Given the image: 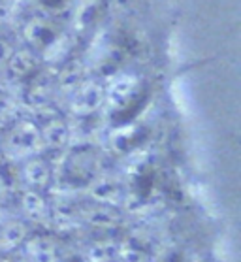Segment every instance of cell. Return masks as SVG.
<instances>
[{
	"label": "cell",
	"mask_w": 241,
	"mask_h": 262,
	"mask_svg": "<svg viewBox=\"0 0 241 262\" xmlns=\"http://www.w3.org/2000/svg\"><path fill=\"white\" fill-rule=\"evenodd\" d=\"M25 40L34 51L43 53L47 60L59 59L60 51H64L66 46V34L62 32L60 25L51 17H40L32 19L25 25Z\"/></svg>",
	"instance_id": "6da1fadb"
},
{
	"label": "cell",
	"mask_w": 241,
	"mask_h": 262,
	"mask_svg": "<svg viewBox=\"0 0 241 262\" xmlns=\"http://www.w3.org/2000/svg\"><path fill=\"white\" fill-rule=\"evenodd\" d=\"M6 155L12 161L36 157L43 149L40 128L32 121H19L6 138Z\"/></svg>",
	"instance_id": "7a4b0ae2"
},
{
	"label": "cell",
	"mask_w": 241,
	"mask_h": 262,
	"mask_svg": "<svg viewBox=\"0 0 241 262\" xmlns=\"http://www.w3.org/2000/svg\"><path fill=\"white\" fill-rule=\"evenodd\" d=\"M104 104H106V85L98 81H81L68 98V107L76 117H91Z\"/></svg>",
	"instance_id": "3957f363"
},
{
	"label": "cell",
	"mask_w": 241,
	"mask_h": 262,
	"mask_svg": "<svg viewBox=\"0 0 241 262\" xmlns=\"http://www.w3.org/2000/svg\"><path fill=\"white\" fill-rule=\"evenodd\" d=\"M138 89V78L132 74H119L106 85V104L113 110L124 107Z\"/></svg>",
	"instance_id": "277c9868"
},
{
	"label": "cell",
	"mask_w": 241,
	"mask_h": 262,
	"mask_svg": "<svg viewBox=\"0 0 241 262\" xmlns=\"http://www.w3.org/2000/svg\"><path fill=\"white\" fill-rule=\"evenodd\" d=\"M91 194L102 206H117L123 200V183L113 176H102L91 181Z\"/></svg>",
	"instance_id": "5b68a950"
},
{
	"label": "cell",
	"mask_w": 241,
	"mask_h": 262,
	"mask_svg": "<svg viewBox=\"0 0 241 262\" xmlns=\"http://www.w3.org/2000/svg\"><path fill=\"white\" fill-rule=\"evenodd\" d=\"M53 173H55L53 168H51V164H49L46 159L30 157V159H27V162L23 164L21 178H23L27 187L41 189V187L49 185V181H51V178H53Z\"/></svg>",
	"instance_id": "8992f818"
},
{
	"label": "cell",
	"mask_w": 241,
	"mask_h": 262,
	"mask_svg": "<svg viewBox=\"0 0 241 262\" xmlns=\"http://www.w3.org/2000/svg\"><path fill=\"white\" fill-rule=\"evenodd\" d=\"M41 132V142L43 147L49 149H66L72 142V132L70 125L66 121L53 117V119H47L46 125L40 128Z\"/></svg>",
	"instance_id": "52a82bcc"
},
{
	"label": "cell",
	"mask_w": 241,
	"mask_h": 262,
	"mask_svg": "<svg viewBox=\"0 0 241 262\" xmlns=\"http://www.w3.org/2000/svg\"><path fill=\"white\" fill-rule=\"evenodd\" d=\"M102 12V0H79L76 6H74V29L79 32H85L93 27Z\"/></svg>",
	"instance_id": "ba28073f"
},
{
	"label": "cell",
	"mask_w": 241,
	"mask_h": 262,
	"mask_svg": "<svg viewBox=\"0 0 241 262\" xmlns=\"http://www.w3.org/2000/svg\"><path fill=\"white\" fill-rule=\"evenodd\" d=\"M25 255L29 262H59L57 245L47 238H30L25 244Z\"/></svg>",
	"instance_id": "9c48e42d"
},
{
	"label": "cell",
	"mask_w": 241,
	"mask_h": 262,
	"mask_svg": "<svg viewBox=\"0 0 241 262\" xmlns=\"http://www.w3.org/2000/svg\"><path fill=\"white\" fill-rule=\"evenodd\" d=\"M36 66H38L36 55L30 49H19V51L12 53L6 64V70L12 79H23L34 72Z\"/></svg>",
	"instance_id": "30bf717a"
},
{
	"label": "cell",
	"mask_w": 241,
	"mask_h": 262,
	"mask_svg": "<svg viewBox=\"0 0 241 262\" xmlns=\"http://www.w3.org/2000/svg\"><path fill=\"white\" fill-rule=\"evenodd\" d=\"M27 238V225L21 221H8L0 227V251H13Z\"/></svg>",
	"instance_id": "8fae6325"
},
{
	"label": "cell",
	"mask_w": 241,
	"mask_h": 262,
	"mask_svg": "<svg viewBox=\"0 0 241 262\" xmlns=\"http://www.w3.org/2000/svg\"><path fill=\"white\" fill-rule=\"evenodd\" d=\"M21 208H23L27 217H30V219L34 221H41L47 217L46 198L41 196L38 191H34V189H29V191L23 192V196H21Z\"/></svg>",
	"instance_id": "7c38bea8"
},
{
	"label": "cell",
	"mask_w": 241,
	"mask_h": 262,
	"mask_svg": "<svg viewBox=\"0 0 241 262\" xmlns=\"http://www.w3.org/2000/svg\"><path fill=\"white\" fill-rule=\"evenodd\" d=\"M87 219L91 225L100 228H109L113 225H117V215L113 213L112 208H106V206H96L87 213Z\"/></svg>",
	"instance_id": "4fadbf2b"
},
{
	"label": "cell",
	"mask_w": 241,
	"mask_h": 262,
	"mask_svg": "<svg viewBox=\"0 0 241 262\" xmlns=\"http://www.w3.org/2000/svg\"><path fill=\"white\" fill-rule=\"evenodd\" d=\"M30 2L34 4V8H38L43 13V17L53 19L62 12H66V10H70L74 0H30Z\"/></svg>",
	"instance_id": "5bb4252c"
},
{
	"label": "cell",
	"mask_w": 241,
	"mask_h": 262,
	"mask_svg": "<svg viewBox=\"0 0 241 262\" xmlns=\"http://www.w3.org/2000/svg\"><path fill=\"white\" fill-rule=\"evenodd\" d=\"M12 53H13V48L10 46V42H6L4 38H0V68H6Z\"/></svg>",
	"instance_id": "9a60e30c"
},
{
	"label": "cell",
	"mask_w": 241,
	"mask_h": 262,
	"mask_svg": "<svg viewBox=\"0 0 241 262\" xmlns=\"http://www.w3.org/2000/svg\"><path fill=\"white\" fill-rule=\"evenodd\" d=\"M13 107H15V104H13L12 98H8V96H0V121L12 114Z\"/></svg>",
	"instance_id": "2e32d148"
}]
</instances>
